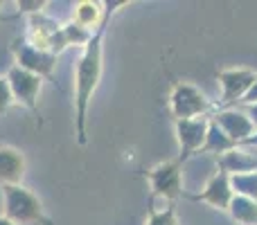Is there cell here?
Returning a JSON list of instances; mask_svg holds the SVG:
<instances>
[{"label": "cell", "mask_w": 257, "mask_h": 225, "mask_svg": "<svg viewBox=\"0 0 257 225\" xmlns=\"http://www.w3.org/2000/svg\"><path fill=\"white\" fill-rule=\"evenodd\" d=\"M235 142L230 140V137L226 135V133L221 131V128L217 126V124L210 119V126H208V140H205V146H203V151H210V153H217V155H221V153H226V151H230V149H235Z\"/></svg>", "instance_id": "9a60e30c"}, {"label": "cell", "mask_w": 257, "mask_h": 225, "mask_svg": "<svg viewBox=\"0 0 257 225\" xmlns=\"http://www.w3.org/2000/svg\"><path fill=\"white\" fill-rule=\"evenodd\" d=\"M217 79L221 84V104L223 108H228L232 102L241 99L250 93V88L255 86L257 81V72L250 70V68H228V70L217 72Z\"/></svg>", "instance_id": "5b68a950"}, {"label": "cell", "mask_w": 257, "mask_h": 225, "mask_svg": "<svg viewBox=\"0 0 257 225\" xmlns=\"http://www.w3.org/2000/svg\"><path fill=\"white\" fill-rule=\"evenodd\" d=\"M7 81H9V88H12V95H14V99H16V104H23V106L36 111L43 79L27 70H23V68L14 66L12 70L7 72Z\"/></svg>", "instance_id": "52a82bcc"}, {"label": "cell", "mask_w": 257, "mask_h": 225, "mask_svg": "<svg viewBox=\"0 0 257 225\" xmlns=\"http://www.w3.org/2000/svg\"><path fill=\"white\" fill-rule=\"evenodd\" d=\"M147 225H178L176 209L172 203H167L165 207H154L147 218Z\"/></svg>", "instance_id": "ac0fdd59"}, {"label": "cell", "mask_w": 257, "mask_h": 225, "mask_svg": "<svg viewBox=\"0 0 257 225\" xmlns=\"http://www.w3.org/2000/svg\"><path fill=\"white\" fill-rule=\"evenodd\" d=\"M0 225H16V223H12V221H9V218H5L3 214H0Z\"/></svg>", "instance_id": "603a6c76"}, {"label": "cell", "mask_w": 257, "mask_h": 225, "mask_svg": "<svg viewBox=\"0 0 257 225\" xmlns=\"http://www.w3.org/2000/svg\"><path fill=\"white\" fill-rule=\"evenodd\" d=\"M244 102H246V104H257V81H255L253 88H250V93L244 97Z\"/></svg>", "instance_id": "44dd1931"}, {"label": "cell", "mask_w": 257, "mask_h": 225, "mask_svg": "<svg viewBox=\"0 0 257 225\" xmlns=\"http://www.w3.org/2000/svg\"><path fill=\"white\" fill-rule=\"evenodd\" d=\"M169 111L176 122L205 117V113L210 111V99L190 81H176L169 93Z\"/></svg>", "instance_id": "3957f363"}, {"label": "cell", "mask_w": 257, "mask_h": 225, "mask_svg": "<svg viewBox=\"0 0 257 225\" xmlns=\"http://www.w3.org/2000/svg\"><path fill=\"white\" fill-rule=\"evenodd\" d=\"M3 216L16 225H48L43 203L25 185L3 187Z\"/></svg>", "instance_id": "7a4b0ae2"}, {"label": "cell", "mask_w": 257, "mask_h": 225, "mask_svg": "<svg viewBox=\"0 0 257 225\" xmlns=\"http://www.w3.org/2000/svg\"><path fill=\"white\" fill-rule=\"evenodd\" d=\"M104 5L102 3H93V0H84V3H79L75 7V14H72V23H77L79 27H84V30L88 32H97L99 27H102L104 18H106V14H104Z\"/></svg>", "instance_id": "4fadbf2b"}, {"label": "cell", "mask_w": 257, "mask_h": 225, "mask_svg": "<svg viewBox=\"0 0 257 225\" xmlns=\"http://www.w3.org/2000/svg\"><path fill=\"white\" fill-rule=\"evenodd\" d=\"M230 185H232V191H235V194L257 200V171L230 176Z\"/></svg>", "instance_id": "2e32d148"}, {"label": "cell", "mask_w": 257, "mask_h": 225, "mask_svg": "<svg viewBox=\"0 0 257 225\" xmlns=\"http://www.w3.org/2000/svg\"><path fill=\"white\" fill-rule=\"evenodd\" d=\"M61 27H63V36H66L68 48H70V45H75V48H86V45L90 43V39H93V34H95V32L84 30V27H79L72 21L66 23V25H61Z\"/></svg>", "instance_id": "e0dca14e"}, {"label": "cell", "mask_w": 257, "mask_h": 225, "mask_svg": "<svg viewBox=\"0 0 257 225\" xmlns=\"http://www.w3.org/2000/svg\"><path fill=\"white\" fill-rule=\"evenodd\" d=\"M181 160H167V162L156 164L147 171V180L151 185L154 196L163 200H174L183 194V178H181Z\"/></svg>", "instance_id": "277c9868"}, {"label": "cell", "mask_w": 257, "mask_h": 225, "mask_svg": "<svg viewBox=\"0 0 257 225\" xmlns=\"http://www.w3.org/2000/svg\"><path fill=\"white\" fill-rule=\"evenodd\" d=\"M16 66L45 79V77H52L54 66H57V57L50 52H43V50L32 48L25 41L21 48H16Z\"/></svg>", "instance_id": "ba28073f"}, {"label": "cell", "mask_w": 257, "mask_h": 225, "mask_svg": "<svg viewBox=\"0 0 257 225\" xmlns=\"http://www.w3.org/2000/svg\"><path fill=\"white\" fill-rule=\"evenodd\" d=\"M25 155L14 146H0V185H23L25 178Z\"/></svg>", "instance_id": "8fae6325"}, {"label": "cell", "mask_w": 257, "mask_h": 225, "mask_svg": "<svg viewBox=\"0 0 257 225\" xmlns=\"http://www.w3.org/2000/svg\"><path fill=\"white\" fill-rule=\"evenodd\" d=\"M248 119L253 122V126H255V131H257V104H248Z\"/></svg>", "instance_id": "ffe728a7"}, {"label": "cell", "mask_w": 257, "mask_h": 225, "mask_svg": "<svg viewBox=\"0 0 257 225\" xmlns=\"http://www.w3.org/2000/svg\"><path fill=\"white\" fill-rule=\"evenodd\" d=\"M126 3L113 5V9L106 12L102 27L93 34L90 43L84 48L79 61L75 66V119H77V137L79 144H86V117H88V106L93 102V95L99 86L102 79V70H104V34L106 27L111 23V16L115 12V7H122Z\"/></svg>", "instance_id": "6da1fadb"}, {"label": "cell", "mask_w": 257, "mask_h": 225, "mask_svg": "<svg viewBox=\"0 0 257 225\" xmlns=\"http://www.w3.org/2000/svg\"><path fill=\"white\" fill-rule=\"evenodd\" d=\"M14 104H16V99H14V95H12L7 77H0V113H7Z\"/></svg>", "instance_id": "d6986e66"}, {"label": "cell", "mask_w": 257, "mask_h": 225, "mask_svg": "<svg viewBox=\"0 0 257 225\" xmlns=\"http://www.w3.org/2000/svg\"><path fill=\"white\" fill-rule=\"evenodd\" d=\"M232 196H235V191H232V185H230V176L219 169V171L208 180L205 189L201 191V194L192 196V198L201 200V203H208V205H212V207H217V209H223V212H228Z\"/></svg>", "instance_id": "30bf717a"}, {"label": "cell", "mask_w": 257, "mask_h": 225, "mask_svg": "<svg viewBox=\"0 0 257 225\" xmlns=\"http://www.w3.org/2000/svg\"><path fill=\"white\" fill-rule=\"evenodd\" d=\"M212 122L230 137L235 144H244L250 135L255 133L253 122L248 119V115L241 111H232V108H223L212 117Z\"/></svg>", "instance_id": "9c48e42d"}, {"label": "cell", "mask_w": 257, "mask_h": 225, "mask_svg": "<svg viewBox=\"0 0 257 225\" xmlns=\"http://www.w3.org/2000/svg\"><path fill=\"white\" fill-rule=\"evenodd\" d=\"M219 164H221V171H226L228 176H239V173L257 171L255 155H250L248 151H244V149H237V146L219 155Z\"/></svg>", "instance_id": "7c38bea8"}, {"label": "cell", "mask_w": 257, "mask_h": 225, "mask_svg": "<svg viewBox=\"0 0 257 225\" xmlns=\"http://www.w3.org/2000/svg\"><path fill=\"white\" fill-rule=\"evenodd\" d=\"M244 144H250V146H257V131H255V133H253V135H250V137H248V140H246V142H244Z\"/></svg>", "instance_id": "7402d4cb"}, {"label": "cell", "mask_w": 257, "mask_h": 225, "mask_svg": "<svg viewBox=\"0 0 257 225\" xmlns=\"http://www.w3.org/2000/svg\"><path fill=\"white\" fill-rule=\"evenodd\" d=\"M208 117H194V119H183L176 122V140H178V160L185 162L187 158H192L194 153H201L208 140Z\"/></svg>", "instance_id": "8992f818"}, {"label": "cell", "mask_w": 257, "mask_h": 225, "mask_svg": "<svg viewBox=\"0 0 257 225\" xmlns=\"http://www.w3.org/2000/svg\"><path fill=\"white\" fill-rule=\"evenodd\" d=\"M230 216L239 225H257V200L246 198V196L235 194L228 207Z\"/></svg>", "instance_id": "5bb4252c"}]
</instances>
